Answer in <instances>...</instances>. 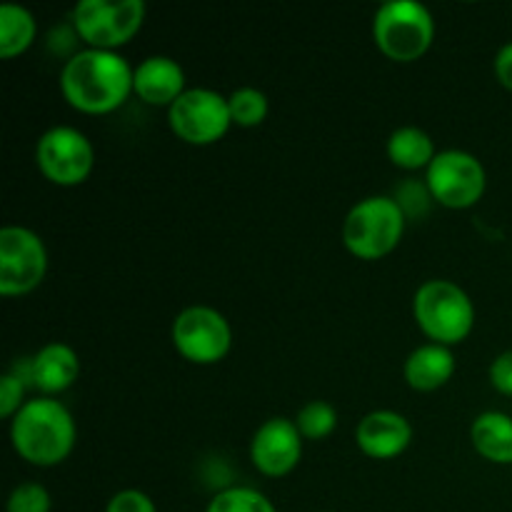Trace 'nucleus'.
<instances>
[{
    "label": "nucleus",
    "mask_w": 512,
    "mask_h": 512,
    "mask_svg": "<svg viewBox=\"0 0 512 512\" xmlns=\"http://www.w3.org/2000/svg\"><path fill=\"white\" fill-rule=\"evenodd\" d=\"M360 453L373 460H393L413 443V425L395 410H373L355 428Z\"/></svg>",
    "instance_id": "obj_13"
},
{
    "label": "nucleus",
    "mask_w": 512,
    "mask_h": 512,
    "mask_svg": "<svg viewBox=\"0 0 512 512\" xmlns=\"http://www.w3.org/2000/svg\"><path fill=\"white\" fill-rule=\"evenodd\" d=\"M48 273V248L30 228L5 225L0 230V293L20 298L38 288Z\"/></svg>",
    "instance_id": "obj_11"
},
{
    "label": "nucleus",
    "mask_w": 512,
    "mask_h": 512,
    "mask_svg": "<svg viewBox=\"0 0 512 512\" xmlns=\"http://www.w3.org/2000/svg\"><path fill=\"white\" fill-rule=\"evenodd\" d=\"M80 375V358L70 345L48 343L30 358V385L45 398L73 388Z\"/></svg>",
    "instance_id": "obj_15"
},
{
    "label": "nucleus",
    "mask_w": 512,
    "mask_h": 512,
    "mask_svg": "<svg viewBox=\"0 0 512 512\" xmlns=\"http://www.w3.org/2000/svg\"><path fill=\"white\" fill-rule=\"evenodd\" d=\"M303 458V435L290 418H270L250 440V463L265 478H285Z\"/></svg>",
    "instance_id": "obj_12"
},
{
    "label": "nucleus",
    "mask_w": 512,
    "mask_h": 512,
    "mask_svg": "<svg viewBox=\"0 0 512 512\" xmlns=\"http://www.w3.org/2000/svg\"><path fill=\"white\" fill-rule=\"evenodd\" d=\"M493 68H495V78H498V83L512 93V40L498 50Z\"/></svg>",
    "instance_id": "obj_27"
},
{
    "label": "nucleus",
    "mask_w": 512,
    "mask_h": 512,
    "mask_svg": "<svg viewBox=\"0 0 512 512\" xmlns=\"http://www.w3.org/2000/svg\"><path fill=\"white\" fill-rule=\"evenodd\" d=\"M143 23V0H80L73 8L75 35L93 50L118 53L138 35Z\"/></svg>",
    "instance_id": "obj_6"
},
{
    "label": "nucleus",
    "mask_w": 512,
    "mask_h": 512,
    "mask_svg": "<svg viewBox=\"0 0 512 512\" xmlns=\"http://www.w3.org/2000/svg\"><path fill=\"white\" fill-rule=\"evenodd\" d=\"M168 125L183 143L215 145L233 128L228 98L213 88H188L168 108Z\"/></svg>",
    "instance_id": "obj_9"
},
{
    "label": "nucleus",
    "mask_w": 512,
    "mask_h": 512,
    "mask_svg": "<svg viewBox=\"0 0 512 512\" xmlns=\"http://www.w3.org/2000/svg\"><path fill=\"white\" fill-rule=\"evenodd\" d=\"M455 368L458 363L453 350L438 343H423L408 355L403 375L405 383L418 393H435L453 380Z\"/></svg>",
    "instance_id": "obj_16"
},
{
    "label": "nucleus",
    "mask_w": 512,
    "mask_h": 512,
    "mask_svg": "<svg viewBox=\"0 0 512 512\" xmlns=\"http://www.w3.org/2000/svg\"><path fill=\"white\" fill-rule=\"evenodd\" d=\"M78 440V428L60 400H28L20 413L10 420V445L25 463L35 468H55L70 458Z\"/></svg>",
    "instance_id": "obj_2"
},
{
    "label": "nucleus",
    "mask_w": 512,
    "mask_h": 512,
    "mask_svg": "<svg viewBox=\"0 0 512 512\" xmlns=\"http://www.w3.org/2000/svg\"><path fill=\"white\" fill-rule=\"evenodd\" d=\"M38 35V23L28 8L5 3L0 8V58L13 60L23 55Z\"/></svg>",
    "instance_id": "obj_19"
},
{
    "label": "nucleus",
    "mask_w": 512,
    "mask_h": 512,
    "mask_svg": "<svg viewBox=\"0 0 512 512\" xmlns=\"http://www.w3.org/2000/svg\"><path fill=\"white\" fill-rule=\"evenodd\" d=\"M50 493L40 483H20L8 495L5 512H50Z\"/></svg>",
    "instance_id": "obj_23"
},
{
    "label": "nucleus",
    "mask_w": 512,
    "mask_h": 512,
    "mask_svg": "<svg viewBox=\"0 0 512 512\" xmlns=\"http://www.w3.org/2000/svg\"><path fill=\"white\" fill-rule=\"evenodd\" d=\"M205 512H278L273 500L248 485H233L213 495Z\"/></svg>",
    "instance_id": "obj_20"
},
{
    "label": "nucleus",
    "mask_w": 512,
    "mask_h": 512,
    "mask_svg": "<svg viewBox=\"0 0 512 512\" xmlns=\"http://www.w3.org/2000/svg\"><path fill=\"white\" fill-rule=\"evenodd\" d=\"M105 512H158V508H155L153 498H150L148 493L128 488L120 490V493H115L113 498L108 500Z\"/></svg>",
    "instance_id": "obj_25"
},
{
    "label": "nucleus",
    "mask_w": 512,
    "mask_h": 512,
    "mask_svg": "<svg viewBox=\"0 0 512 512\" xmlns=\"http://www.w3.org/2000/svg\"><path fill=\"white\" fill-rule=\"evenodd\" d=\"M35 163L45 180L60 188H75L90 178L95 168V148L88 135L70 125H55L40 135Z\"/></svg>",
    "instance_id": "obj_10"
},
{
    "label": "nucleus",
    "mask_w": 512,
    "mask_h": 512,
    "mask_svg": "<svg viewBox=\"0 0 512 512\" xmlns=\"http://www.w3.org/2000/svg\"><path fill=\"white\" fill-rule=\"evenodd\" d=\"M430 198L448 210H468L483 200L488 188L485 165L468 150H440L425 170Z\"/></svg>",
    "instance_id": "obj_7"
},
{
    "label": "nucleus",
    "mask_w": 512,
    "mask_h": 512,
    "mask_svg": "<svg viewBox=\"0 0 512 512\" xmlns=\"http://www.w3.org/2000/svg\"><path fill=\"white\" fill-rule=\"evenodd\" d=\"M413 318L430 343L453 348L473 333L475 305L458 283L435 278L415 290Z\"/></svg>",
    "instance_id": "obj_3"
},
{
    "label": "nucleus",
    "mask_w": 512,
    "mask_h": 512,
    "mask_svg": "<svg viewBox=\"0 0 512 512\" xmlns=\"http://www.w3.org/2000/svg\"><path fill=\"white\" fill-rule=\"evenodd\" d=\"M408 215L390 195H370L355 203L343 220V245L358 260H383L405 235Z\"/></svg>",
    "instance_id": "obj_4"
},
{
    "label": "nucleus",
    "mask_w": 512,
    "mask_h": 512,
    "mask_svg": "<svg viewBox=\"0 0 512 512\" xmlns=\"http://www.w3.org/2000/svg\"><path fill=\"white\" fill-rule=\"evenodd\" d=\"M373 40L380 53L395 63H415L435 40L433 13L415 0H393L375 10Z\"/></svg>",
    "instance_id": "obj_5"
},
{
    "label": "nucleus",
    "mask_w": 512,
    "mask_h": 512,
    "mask_svg": "<svg viewBox=\"0 0 512 512\" xmlns=\"http://www.w3.org/2000/svg\"><path fill=\"white\" fill-rule=\"evenodd\" d=\"M170 340L188 363L215 365L233 348V328L220 310L210 305H190L175 315Z\"/></svg>",
    "instance_id": "obj_8"
},
{
    "label": "nucleus",
    "mask_w": 512,
    "mask_h": 512,
    "mask_svg": "<svg viewBox=\"0 0 512 512\" xmlns=\"http://www.w3.org/2000/svg\"><path fill=\"white\" fill-rule=\"evenodd\" d=\"M490 385L498 390L500 395L512 398V350H505L498 358L490 363Z\"/></svg>",
    "instance_id": "obj_26"
},
{
    "label": "nucleus",
    "mask_w": 512,
    "mask_h": 512,
    "mask_svg": "<svg viewBox=\"0 0 512 512\" xmlns=\"http://www.w3.org/2000/svg\"><path fill=\"white\" fill-rule=\"evenodd\" d=\"M295 425H298L303 440H318L330 438L338 428V410L328 403V400H310L295 415Z\"/></svg>",
    "instance_id": "obj_21"
},
{
    "label": "nucleus",
    "mask_w": 512,
    "mask_h": 512,
    "mask_svg": "<svg viewBox=\"0 0 512 512\" xmlns=\"http://www.w3.org/2000/svg\"><path fill=\"white\" fill-rule=\"evenodd\" d=\"M25 380L18 378L15 373H5L3 378H0V418L5 420H13L15 415L20 413V408H23L28 400H25Z\"/></svg>",
    "instance_id": "obj_24"
},
{
    "label": "nucleus",
    "mask_w": 512,
    "mask_h": 512,
    "mask_svg": "<svg viewBox=\"0 0 512 512\" xmlns=\"http://www.w3.org/2000/svg\"><path fill=\"white\" fill-rule=\"evenodd\" d=\"M128 60L113 50L85 48L70 55L60 70V93L65 103L85 115L115 113L133 93Z\"/></svg>",
    "instance_id": "obj_1"
},
{
    "label": "nucleus",
    "mask_w": 512,
    "mask_h": 512,
    "mask_svg": "<svg viewBox=\"0 0 512 512\" xmlns=\"http://www.w3.org/2000/svg\"><path fill=\"white\" fill-rule=\"evenodd\" d=\"M475 453L493 465H512V418L500 410L480 413L470 425Z\"/></svg>",
    "instance_id": "obj_17"
},
{
    "label": "nucleus",
    "mask_w": 512,
    "mask_h": 512,
    "mask_svg": "<svg viewBox=\"0 0 512 512\" xmlns=\"http://www.w3.org/2000/svg\"><path fill=\"white\" fill-rule=\"evenodd\" d=\"M230 118L238 128H258L270 113L268 95L258 88H238L228 95Z\"/></svg>",
    "instance_id": "obj_22"
},
{
    "label": "nucleus",
    "mask_w": 512,
    "mask_h": 512,
    "mask_svg": "<svg viewBox=\"0 0 512 512\" xmlns=\"http://www.w3.org/2000/svg\"><path fill=\"white\" fill-rule=\"evenodd\" d=\"M438 150H435L433 138L425 133L423 128L415 125H403V128L393 130L388 138V158L395 168L408 170H428L430 163L435 160Z\"/></svg>",
    "instance_id": "obj_18"
},
{
    "label": "nucleus",
    "mask_w": 512,
    "mask_h": 512,
    "mask_svg": "<svg viewBox=\"0 0 512 512\" xmlns=\"http://www.w3.org/2000/svg\"><path fill=\"white\" fill-rule=\"evenodd\" d=\"M185 90V70L168 55H150L133 73V93L153 108H170Z\"/></svg>",
    "instance_id": "obj_14"
}]
</instances>
